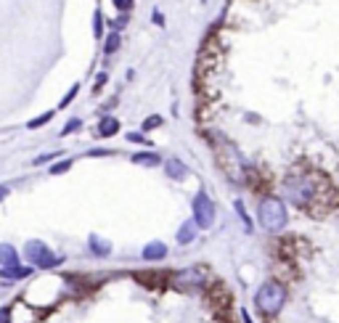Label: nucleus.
<instances>
[{
    "label": "nucleus",
    "instance_id": "nucleus-17",
    "mask_svg": "<svg viewBox=\"0 0 339 323\" xmlns=\"http://www.w3.org/2000/svg\"><path fill=\"white\" fill-rule=\"evenodd\" d=\"M51 119H53V112H43L40 117L30 119V122H27V127H30V130H40V127H43L45 122H51Z\"/></svg>",
    "mask_w": 339,
    "mask_h": 323
},
{
    "label": "nucleus",
    "instance_id": "nucleus-26",
    "mask_svg": "<svg viewBox=\"0 0 339 323\" xmlns=\"http://www.w3.org/2000/svg\"><path fill=\"white\" fill-rule=\"evenodd\" d=\"M11 304H6V307H0V323H11Z\"/></svg>",
    "mask_w": 339,
    "mask_h": 323
},
{
    "label": "nucleus",
    "instance_id": "nucleus-19",
    "mask_svg": "<svg viewBox=\"0 0 339 323\" xmlns=\"http://www.w3.org/2000/svg\"><path fill=\"white\" fill-rule=\"evenodd\" d=\"M236 212H239V217H241V223H244V230H247V233H252L254 225H252V220H249V215H247V209H244L241 201H236Z\"/></svg>",
    "mask_w": 339,
    "mask_h": 323
},
{
    "label": "nucleus",
    "instance_id": "nucleus-11",
    "mask_svg": "<svg viewBox=\"0 0 339 323\" xmlns=\"http://www.w3.org/2000/svg\"><path fill=\"white\" fill-rule=\"evenodd\" d=\"M196 225L194 220H186V223L181 225V230H178V244L181 246H188V244H194V238H196Z\"/></svg>",
    "mask_w": 339,
    "mask_h": 323
},
{
    "label": "nucleus",
    "instance_id": "nucleus-1",
    "mask_svg": "<svg viewBox=\"0 0 339 323\" xmlns=\"http://www.w3.org/2000/svg\"><path fill=\"white\" fill-rule=\"evenodd\" d=\"M284 193L291 207L302 212H318L326 209L334 199L331 180L321 170L313 167H294L284 178Z\"/></svg>",
    "mask_w": 339,
    "mask_h": 323
},
{
    "label": "nucleus",
    "instance_id": "nucleus-14",
    "mask_svg": "<svg viewBox=\"0 0 339 323\" xmlns=\"http://www.w3.org/2000/svg\"><path fill=\"white\" fill-rule=\"evenodd\" d=\"M88 244H90V252L96 257H109L111 254V244L106 241V238H101V236H90Z\"/></svg>",
    "mask_w": 339,
    "mask_h": 323
},
{
    "label": "nucleus",
    "instance_id": "nucleus-20",
    "mask_svg": "<svg viewBox=\"0 0 339 323\" xmlns=\"http://www.w3.org/2000/svg\"><path fill=\"white\" fill-rule=\"evenodd\" d=\"M77 93H80V85H77V82H74V85H72V88L67 90V96H64V98H61V104H59V106H61V109H67V106L72 104V98H74V96H77Z\"/></svg>",
    "mask_w": 339,
    "mask_h": 323
},
{
    "label": "nucleus",
    "instance_id": "nucleus-16",
    "mask_svg": "<svg viewBox=\"0 0 339 323\" xmlns=\"http://www.w3.org/2000/svg\"><path fill=\"white\" fill-rule=\"evenodd\" d=\"M119 32H111L109 38H106V43H103V53H106V56H111V53H114L117 48H119Z\"/></svg>",
    "mask_w": 339,
    "mask_h": 323
},
{
    "label": "nucleus",
    "instance_id": "nucleus-2",
    "mask_svg": "<svg viewBox=\"0 0 339 323\" xmlns=\"http://www.w3.org/2000/svg\"><path fill=\"white\" fill-rule=\"evenodd\" d=\"M257 223L268 230V233H281L289 223V212L284 199L278 196H262L257 204Z\"/></svg>",
    "mask_w": 339,
    "mask_h": 323
},
{
    "label": "nucleus",
    "instance_id": "nucleus-8",
    "mask_svg": "<svg viewBox=\"0 0 339 323\" xmlns=\"http://www.w3.org/2000/svg\"><path fill=\"white\" fill-rule=\"evenodd\" d=\"M45 252H48V246H45L43 241H37V238L35 241H27V246H24V257H27V262H30L32 267L43 260Z\"/></svg>",
    "mask_w": 339,
    "mask_h": 323
},
{
    "label": "nucleus",
    "instance_id": "nucleus-24",
    "mask_svg": "<svg viewBox=\"0 0 339 323\" xmlns=\"http://www.w3.org/2000/svg\"><path fill=\"white\" fill-rule=\"evenodd\" d=\"M127 141H130V143H140V146H151V143L146 141L143 133H127Z\"/></svg>",
    "mask_w": 339,
    "mask_h": 323
},
{
    "label": "nucleus",
    "instance_id": "nucleus-29",
    "mask_svg": "<svg viewBox=\"0 0 339 323\" xmlns=\"http://www.w3.org/2000/svg\"><path fill=\"white\" fill-rule=\"evenodd\" d=\"M56 156H59V151H53V154H43V156H37L35 164H43V162H53Z\"/></svg>",
    "mask_w": 339,
    "mask_h": 323
},
{
    "label": "nucleus",
    "instance_id": "nucleus-27",
    "mask_svg": "<svg viewBox=\"0 0 339 323\" xmlns=\"http://www.w3.org/2000/svg\"><path fill=\"white\" fill-rule=\"evenodd\" d=\"M127 22H130V19H127V14H119V16H117V22H114V32L125 30V27H127Z\"/></svg>",
    "mask_w": 339,
    "mask_h": 323
},
{
    "label": "nucleus",
    "instance_id": "nucleus-12",
    "mask_svg": "<svg viewBox=\"0 0 339 323\" xmlns=\"http://www.w3.org/2000/svg\"><path fill=\"white\" fill-rule=\"evenodd\" d=\"M133 162L138 167H159L162 164L159 154H154V151H138V154H133Z\"/></svg>",
    "mask_w": 339,
    "mask_h": 323
},
{
    "label": "nucleus",
    "instance_id": "nucleus-23",
    "mask_svg": "<svg viewBox=\"0 0 339 323\" xmlns=\"http://www.w3.org/2000/svg\"><path fill=\"white\" fill-rule=\"evenodd\" d=\"M111 3H114V8L119 14H127L130 8H133V0H111Z\"/></svg>",
    "mask_w": 339,
    "mask_h": 323
},
{
    "label": "nucleus",
    "instance_id": "nucleus-32",
    "mask_svg": "<svg viewBox=\"0 0 339 323\" xmlns=\"http://www.w3.org/2000/svg\"><path fill=\"white\" fill-rule=\"evenodd\" d=\"M241 320H244V323H252V318H249V312H247V310H241Z\"/></svg>",
    "mask_w": 339,
    "mask_h": 323
},
{
    "label": "nucleus",
    "instance_id": "nucleus-4",
    "mask_svg": "<svg viewBox=\"0 0 339 323\" xmlns=\"http://www.w3.org/2000/svg\"><path fill=\"white\" fill-rule=\"evenodd\" d=\"M207 283V267L202 265H191V267H183L169 275V286L173 289H181V291H196Z\"/></svg>",
    "mask_w": 339,
    "mask_h": 323
},
{
    "label": "nucleus",
    "instance_id": "nucleus-15",
    "mask_svg": "<svg viewBox=\"0 0 339 323\" xmlns=\"http://www.w3.org/2000/svg\"><path fill=\"white\" fill-rule=\"evenodd\" d=\"M61 262H64V257H61V254H53L51 249H48V252H45V257H43V260L37 262L35 267H37V270H53V267H59Z\"/></svg>",
    "mask_w": 339,
    "mask_h": 323
},
{
    "label": "nucleus",
    "instance_id": "nucleus-3",
    "mask_svg": "<svg viewBox=\"0 0 339 323\" xmlns=\"http://www.w3.org/2000/svg\"><path fill=\"white\" fill-rule=\"evenodd\" d=\"M284 304H286V286L276 278H268L257 289V294H254V307L268 318L278 315V312L284 310Z\"/></svg>",
    "mask_w": 339,
    "mask_h": 323
},
{
    "label": "nucleus",
    "instance_id": "nucleus-13",
    "mask_svg": "<svg viewBox=\"0 0 339 323\" xmlns=\"http://www.w3.org/2000/svg\"><path fill=\"white\" fill-rule=\"evenodd\" d=\"M0 265H3V267H14V265H19V252H16V246H11V244H0Z\"/></svg>",
    "mask_w": 339,
    "mask_h": 323
},
{
    "label": "nucleus",
    "instance_id": "nucleus-9",
    "mask_svg": "<svg viewBox=\"0 0 339 323\" xmlns=\"http://www.w3.org/2000/svg\"><path fill=\"white\" fill-rule=\"evenodd\" d=\"M164 175H167L169 180H186V178H188L186 162H181V159H167V162H164Z\"/></svg>",
    "mask_w": 339,
    "mask_h": 323
},
{
    "label": "nucleus",
    "instance_id": "nucleus-6",
    "mask_svg": "<svg viewBox=\"0 0 339 323\" xmlns=\"http://www.w3.org/2000/svg\"><path fill=\"white\" fill-rule=\"evenodd\" d=\"M140 257H143L146 262H159L167 257V244L164 241H148L143 246V252H140Z\"/></svg>",
    "mask_w": 339,
    "mask_h": 323
},
{
    "label": "nucleus",
    "instance_id": "nucleus-31",
    "mask_svg": "<svg viewBox=\"0 0 339 323\" xmlns=\"http://www.w3.org/2000/svg\"><path fill=\"white\" fill-rule=\"evenodd\" d=\"M8 196V186H0V201H3Z\"/></svg>",
    "mask_w": 339,
    "mask_h": 323
},
{
    "label": "nucleus",
    "instance_id": "nucleus-7",
    "mask_svg": "<svg viewBox=\"0 0 339 323\" xmlns=\"http://www.w3.org/2000/svg\"><path fill=\"white\" fill-rule=\"evenodd\" d=\"M35 267L32 265H14V267H0V278L6 281H22V278H30Z\"/></svg>",
    "mask_w": 339,
    "mask_h": 323
},
{
    "label": "nucleus",
    "instance_id": "nucleus-22",
    "mask_svg": "<svg viewBox=\"0 0 339 323\" xmlns=\"http://www.w3.org/2000/svg\"><path fill=\"white\" fill-rule=\"evenodd\" d=\"M93 30H96V38L103 35V16H101V11H96V16H93Z\"/></svg>",
    "mask_w": 339,
    "mask_h": 323
},
{
    "label": "nucleus",
    "instance_id": "nucleus-5",
    "mask_svg": "<svg viewBox=\"0 0 339 323\" xmlns=\"http://www.w3.org/2000/svg\"><path fill=\"white\" fill-rule=\"evenodd\" d=\"M191 212H194V223L199 225L202 230L215 225V217H218V209H215V201L210 199L207 191H199L191 201Z\"/></svg>",
    "mask_w": 339,
    "mask_h": 323
},
{
    "label": "nucleus",
    "instance_id": "nucleus-25",
    "mask_svg": "<svg viewBox=\"0 0 339 323\" xmlns=\"http://www.w3.org/2000/svg\"><path fill=\"white\" fill-rule=\"evenodd\" d=\"M80 119H69V122H67V127H64V130H61V135H69V133H77L80 130Z\"/></svg>",
    "mask_w": 339,
    "mask_h": 323
},
{
    "label": "nucleus",
    "instance_id": "nucleus-30",
    "mask_svg": "<svg viewBox=\"0 0 339 323\" xmlns=\"http://www.w3.org/2000/svg\"><path fill=\"white\" fill-rule=\"evenodd\" d=\"M151 19H154V24H156V27H164V16L159 14V11H154V14H151Z\"/></svg>",
    "mask_w": 339,
    "mask_h": 323
},
{
    "label": "nucleus",
    "instance_id": "nucleus-18",
    "mask_svg": "<svg viewBox=\"0 0 339 323\" xmlns=\"http://www.w3.org/2000/svg\"><path fill=\"white\" fill-rule=\"evenodd\" d=\"M159 125H164V119L159 117V114H151V117H146V119H143V125H140V130H143V133H148V130H156Z\"/></svg>",
    "mask_w": 339,
    "mask_h": 323
},
{
    "label": "nucleus",
    "instance_id": "nucleus-21",
    "mask_svg": "<svg viewBox=\"0 0 339 323\" xmlns=\"http://www.w3.org/2000/svg\"><path fill=\"white\" fill-rule=\"evenodd\" d=\"M69 167H72V159H61V162H56L51 167V175H61V172H67Z\"/></svg>",
    "mask_w": 339,
    "mask_h": 323
},
{
    "label": "nucleus",
    "instance_id": "nucleus-10",
    "mask_svg": "<svg viewBox=\"0 0 339 323\" xmlns=\"http://www.w3.org/2000/svg\"><path fill=\"white\" fill-rule=\"evenodd\" d=\"M119 133V119L117 117H103L98 127H96V135L98 138H111V135H117Z\"/></svg>",
    "mask_w": 339,
    "mask_h": 323
},
{
    "label": "nucleus",
    "instance_id": "nucleus-28",
    "mask_svg": "<svg viewBox=\"0 0 339 323\" xmlns=\"http://www.w3.org/2000/svg\"><path fill=\"white\" fill-rule=\"evenodd\" d=\"M103 85H106V72H98V75H96V82H93V90H101Z\"/></svg>",
    "mask_w": 339,
    "mask_h": 323
}]
</instances>
